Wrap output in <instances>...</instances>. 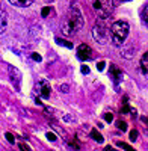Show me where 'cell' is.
I'll list each match as a JSON object with an SVG mask.
<instances>
[{"instance_id":"obj_1","label":"cell","mask_w":148,"mask_h":151,"mask_svg":"<svg viewBox=\"0 0 148 151\" xmlns=\"http://www.w3.org/2000/svg\"><path fill=\"white\" fill-rule=\"evenodd\" d=\"M85 26L83 14L80 11V6L76 2H71L70 11L67 14V20L62 23V32L67 36H74L79 30H82Z\"/></svg>"},{"instance_id":"obj_2","label":"cell","mask_w":148,"mask_h":151,"mask_svg":"<svg viewBox=\"0 0 148 151\" xmlns=\"http://www.w3.org/2000/svg\"><path fill=\"white\" fill-rule=\"evenodd\" d=\"M129 30L130 26L126 21H115L110 27V36H112V41L115 45H122L126 41V38L129 36Z\"/></svg>"},{"instance_id":"obj_3","label":"cell","mask_w":148,"mask_h":151,"mask_svg":"<svg viewBox=\"0 0 148 151\" xmlns=\"http://www.w3.org/2000/svg\"><path fill=\"white\" fill-rule=\"evenodd\" d=\"M92 8L100 20H107L115 9L114 0H92Z\"/></svg>"},{"instance_id":"obj_4","label":"cell","mask_w":148,"mask_h":151,"mask_svg":"<svg viewBox=\"0 0 148 151\" xmlns=\"http://www.w3.org/2000/svg\"><path fill=\"white\" fill-rule=\"evenodd\" d=\"M92 38L98 44H106V41H107V30H106V27L101 26L100 23H97L94 26V29H92Z\"/></svg>"},{"instance_id":"obj_5","label":"cell","mask_w":148,"mask_h":151,"mask_svg":"<svg viewBox=\"0 0 148 151\" xmlns=\"http://www.w3.org/2000/svg\"><path fill=\"white\" fill-rule=\"evenodd\" d=\"M77 58H79L80 60H89V59H92V58H94L92 48H91L89 45H86V44H80V45L77 47Z\"/></svg>"},{"instance_id":"obj_6","label":"cell","mask_w":148,"mask_h":151,"mask_svg":"<svg viewBox=\"0 0 148 151\" xmlns=\"http://www.w3.org/2000/svg\"><path fill=\"white\" fill-rule=\"evenodd\" d=\"M35 91L38 92L42 98H48V97H50V91H52V88H50V85H48V82H47V80H41V82L36 83Z\"/></svg>"},{"instance_id":"obj_7","label":"cell","mask_w":148,"mask_h":151,"mask_svg":"<svg viewBox=\"0 0 148 151\" xmlns=\"http://www.w3.org/2000/svg\"><path fill=\"white\" fill-rule=\"evenodd\" d=\"M9 76H11V82L14 85L15 89H20V83H21V74L15 67H11L9 68Z\"/></svg>"},{"instance_id":"obj_8","label":"cell","mask_w":148,"mask_h":151,"mask_svg":"<svg viewBox=\"0 0 148 151\" xmlns=\"http://www.w3.org/2000/svg\"><path fill=\"white\" fill-rule=\"evenodd\" d=\"M8 27V14L3 8H0V35H3Z\"/></svg>"},{"instance_id":"obj_9","label":"cell","mask_w":148,"mask_h":151,"mask_svg":"<svg viewBox=\"0 0 148 151\" xmlns=\"http://www.w3.org/2000/svg\"><path fill=\"white\" fill-rule=\"evenodd\" d=\"M8 2L14 6H18V8H27L35 2V0H8Z\"/></svg>"},{"instance_id":"obj_10","label":"cell","mask_w":148,"mask_h":151,"mask_svg":"<svg viewBox=\"0 0 148 151\" xmlns=\"http://www.w3.org/2000/svg\"><path fill=\"white\" fill-rule=\"evenodd\" d=\"M141 70L144 74L148 76V52H145L141 58Z\"/></svg>"},{"instance_id":"obj_11","label":"cell","mask_w":148,"mask_h":151,"mask_svg":"<svg viewBox=\"0 0 148 151\" xmlns=\"http://www.w3.org/2000/svg\"><path fill=\"white\" fill-rule=\"evenodd\" d=\"M141 18H142L144 24L148 27V3H145L144 8H142V11H141Z\"/></svg>"},{"instance_id":"obj_12","label":"cell","mask_w":148,"mask_h":151,"mask_svg":"<svg viewBox=\"0 0 148 151\" xmlns=\"http://www.w3.org/2000/svg\"><path fill=\"white\" fill-rule=\"evenodd\" d=\"M91 136L94 137V141H95V142H98V144H103V136H101L100 133H98L95 129H92V130H91Z\"/></svg>"},{"instance_id":"obj_13","label":"cell","mask_w":148,"mask_h":151,"mask_svg":"<svg viewBox=\"0 0 148 151\" xmlns=\"http://www.w3.org/2000/svg\"><path fill=\"white\" fill-rule=\"evenodd\" d=\"M56 42H57V44H60V45H64V47L73 48V44H71V42H68V41H65V40H62V38H56Z\"/></svg>"},{"instance_id":"obj_14","label":"cell","mask_w":148,"mask_h":151,"mask_svg":"<svg viewBox=\"0 0 148 151\" xmlns=\"http://www.w3.org/2000/svg\"><path fill=\"white\" fill-rule=\"evenodd\" d=\"M47 139L50 141V142H55V141H57V134H55V133H52V132H47Z\"/></svg>"},{"instance_id":"obj_15","label":"cell","mask_w":148,"mask_h":151,"mask_svg":"<svg viewBox=\"0 0 148 151\" xmlns=\"http://www.w3.org/2000/svg\"><path fill=\"white\" fill-rule=\"evenodd\" d=\"M116 125H118V129H119L121 132H126V130H127V124H126L124 121H116Z\"/></svg>"},{"instance_id":"obj_16","label":"cell","mask_w":148,"mask_h":151,"mask_svg":"<svg viewBox=\"0 0 148 151\" xmlns=\"http://www.w3.org/2000/svg\"><path fill=\"white\" fill-rule=\"evenodd\" d=\"M116 147H119V148H124V150H129V151H131V150H133L129 144H124V142H116Z\"/></svg>"},{"instance_id":"obj_17","label":"cell","mask_w":148,"mask_h":151,"mask_svg":"<svg viewBox=\"0 0 148 151\" xmlns=\"http://www.w3.org/2000/svg\"><path fill=\"white\" fill-rule=\"evenodd\" d=\"M130 139L134 142V141H138V130H131L130 132Z\"/></svg>"},{"instance_id":"obj_18","label":"cell","mask_w":148,"mask_h":151,"mask_svg":"<svg viewBox=\"0 0 148 151\" xmlns=\"http://www.w3.org/2000/svg\"><path fill=\"white\" fill-rule=\"evenodd\" d=\"M104 121L106 122H112L114 121V115L112 113H104Z\"/></svg>"},{"instance_id":"obj_19","label":"cell","mask_w":148,"mask_h":151,"mask_svg":"<svg viewBox=\"0 0 148 151\" xmlns=\"http://www.w3.org/2000/svg\"><path fill=\"white\" fill-rule=\"evenodd\" d=\"M5 137L8 139V142H9V144H15V139H14V136H12L11 133H6V134H5Z\"/></svg>"},{"instance_id":"obj_20","label":"cell","mask_w":148,"mask_h":151,"mask_svg":"<svg viewBox=\"0 0 148 151\" xmlns=\"http://www.w3.org/2000/svg\"><path fill=\"white\" fill-rule=\"evenodd\" d=\"M48 14H50V8H48V6H47V8H44V9L41 11V15H42L44 18H45V17H47Z\"/></svg>"},{"instance_id":"obj_21","label":"cell","mask_w":148,"mask_h":151,"mask_svg":"<svg viewBox=\"0 0 148 151\" xmlns=\"http://www.w3.org/2000/svg\"><path fill=\"white\" fill-rule=\"evenodd\" d=\"M98 70H100V71H103V68H104V62H98Z\"/></svg>"},{"instance_id":"obj_22","label":"cell","mask_w":148,"mask_h":151,"mask_svg":"<svg viewBox=\"0 0 148 151\" xmlns=\"http://www.w3.org/2000/svg\"><path fill=\"white\" fill-rule=\"evenodd\" d=\"M141 119H142V122H145V125H147V127H145V129L148 130V118H145V116H142Z\"/></svg>"},{"instance_id":"obj_23","label":"cell","mask_w":148,"mask_h":151,"mask_svg":"<svg viewBox=\"0 0 148 151\" xmlns=\"http://www.w3.org/2000/svg\"><path fill=\"white\" fill-rule=\"evenodd\" d=\"M20 148H24V150H30V147L27 144H20Z\"/></svg>"},{"instance_id":"obj_24","label":"cell","mask_w":148,"mask_h":151,"mask_svg":"<svg viewBox=\"0 0 148 151\" xmlns=\"http://www.w3.org/2000/svg\"><path fill=\"white\" fill-rule=\"evenodd\" d=\"M32 56H33V59H35V60H38V62H40V60H41V58H40V56H38V53H33V55H32Z\"/></svg>"},{"instance_id":"obj_25","label":"cell","mask_w":148,"mask_h":151,"mask_svg":"<svg viewBox=\"0 0 148 151\" xmlns=\"http://www.w3.org/2000/svg\"><path fill=\"white\" fill-rule=\"evenodd\" d=\"M64 119L65 121H70V122H74V118L73 116H64Z\"/></svg>"},{"instance_id":"obj_26","label":"cell","mask_w":148,"mask_h":151,"mask_svg":"<svg viewBox=\"0 0 148 151\" xmlns=\"http://www.w3.org/2000/svg\"><path fill=\"white\" fill-rule=\"evenodd\" d=\"M60 89H62V92H68V91H67L68 86H67V85H62V86H60Z\"/></svg>"},{"instance_id":"obj_27","label":"cell","mask_w":148,"mask_h":151,"mask_svg":"<svg viewBox=\"0 0 148 151\" xmlns=\"http://www.w3.org/2000/svg\"><path fill=\"white\" fill-rule=\"evenodd\" d=\"M82 71H83V74H88V73H89V68H88V67H83Z\"/></svg>"},{"instance_id":"obj_28","label":"cell","mask_w":148,"mask_h":151,"mask_svg":"<svg viewBox=\"0 0 148 151\" xmlns=\"http://www.w3.org/2000/svg\"><path fill=\"white\" fill-rule=\"evenodd\" d=\"M119 2H130V0H119Z\"/></svg>"},{"instance_id":"obj_29","label":"cell","mask_w":148,"mask_h":151,"mask_svg":"<svg viewBox=\"0 0 148 151\" xmlns=\"http://www.w3.org/2000/svg\"><path fill=\"white\" fill-rule=\"evenodd\" d=\"M47 2H53V0H47Z\"/></svg>"}]
</instances>
